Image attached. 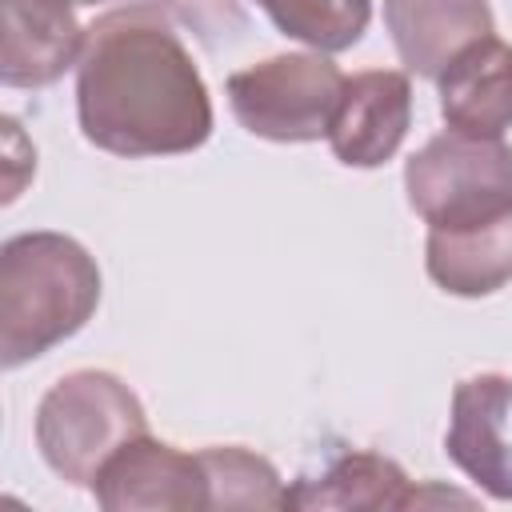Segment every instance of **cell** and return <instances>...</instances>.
Here are the masks:
<instances>
[{
  "label": "cell",
  "instance_id": "obj_1",
  "mask_svg": "<svg viewBox=\"0 0 512 512\" xmlns=\"http://www.w3.org/2000/svg\"><path fill=\"white\" fill-rule=\"evenodd\" d=\"M76 120L92 148L124 160L184 156L212 136L208 84L156 4H124L88 24Z\"/></svg>",
  "mask_w": 512,
  "mask_h": 512
},
{
  "label": "cell",
  "instance_id": "obj_2",
  "mask_svg": "<svg viewBox=\"0 0 512 512\" xmlns=\"http://www.w3.org/2000/svg\"><path fill=\"white\" fill-rule=\"evenodd\" d=\"M100 304L92 252L64 232H20L0 244V364L12 372L72 340Z\"/></svg>",
  "mask_w": 512,
  "mask_h": 512
},
{
  "label": "cell",
  "instance_id": "obj_3",
  "mask_svg": "<svg viewBox=\"0 0 512 512\" xmlns=\"http://www.w3.org/2000/svg\"><path fill=\"white\" fill-rule=\"evenodd\" d=\"M40 460L72 488H92L104 460L128 440L148 432L140 396L104 368H80L60 376L36 404Z\"/></svg>",
  "mask_w": 512,
  "mask_h": 512
},
{
  "label": "cell",
  "instance_id": "obj_4",
  "mask_svg": "<svg viewBox=\"0 0 512 512\" xmlns=\"http://www.w3.org/2000/svg\"><path fill=\"white\" fill-rule=\"evenodd\" d=\"M404 192L408 208L436 232L500 220L512 212V148L448 128L408 156Z\"/></svg>",
  "mask_w": 512,
  "mask_h": 512
},
{
  "label": "cell",
  "instance_id": "obj_5",
  "mask_svg": "<svg viewBox=\"0 0 512 512\" xmlns=\"http://www.w3.org/2000/svg\"><path fill=\"white\" fill-rule=\"evenodd\" d=\"M344 80L328 52H284L232 72L224 96L244 132L272 144H312L328 136Z\"/></svg>",
  "mask_w": 512,
  "mask_h": 512
},
{
  "label": "cell",
  "instance_id": "obj_6",
  "mask_svg": "<svg viewBox=\"0 0 512 512\" xmlns=\"http://www.w3.org/2000/svg\"><path fill=\"white\" fill-rule=\"evenodd\" d=\"M92 496L108 512H192L212 508L200 452H180L156 436H136L116 448L92 480Z\"/></svg>",
  "mask_w": 512,
  "mask_h": 512
},
{
  "label": "cell",
  "instance_id": "obj_7",
  "mask_svg": "<svg viewBox=\"0 0 512 512\" xmlns=\"http://www.w3.org/2000/svg\"><path fill=\"white\" fill-rule=\"evenodd\" d=\"M444 452L480 492L512 504V376L480 372L456 384Z\"/></svg>",
  "mask_w": 512,
  "mask_h": 512
},
{
  "label": "cell",
  "instance_id": "obj_8",
  "mask_svg": "<svg viewBox=\"0 0 512 512\" xmlns=\"http://www.w3.org/2000/svg\"><path fill=\"white\" fill-rule=\"evenodd\" d=\"M412 124V80L396 68H364L344 80L328 148L348 168H380L388 164Z\"/></svg>",
  "mask_w": 512,
  "mask_h": 512
},
{
  "label": "cell",
  "instance_id": "obj_9",
  "mask_svg": "<svg viewBox=\"0 0 512 512\" xmlns=\"http://www.w3.org/2000/svg\"><path fill=\"white\" fill-rule=\"evenodd\" d=\"M4 88H48L56 84L84 48V32L72 0H0Z\"/></svg>",
  "mask_w": 512,
  "mask_h": 512
},
{
  "label": "cell",
  "instance_id": "obj_10",
  "mask_svg": "<svg viewBox=\"0 0 512 512\" xmlns=\"http://www.w3.org/2000/svg\"><path fill=\"white\" fill-rule=\"evenodd\" d=\"M384 28L408 72L436 80L468 44L496 32L488 0H384Z\"/></svg>",
  "mask_w": 512,
  "mask_h": 512
},
{
  "label": "cell",
  "instance_id": "obj_11",
  "mask_svg": "<svg viewBox=\"0 0 512 512\" xmlns=\"http://www.w3.org/2000/svg\"><path fill=\"white\" fill-rule=\"evenodd\" d=\"M436 88L448 128L500 140L512 128V44L496 32L468 44L436 76Z\"/></svg>",
  "mask_w": 512,
  "mask_h": 512
},
{
  "label": "cell",
  "instance_id": "obj_12",
  "mask_svg": "<svg viewBox=\"0 0 512 512\" xmlns=\"http://www.w3.org/2000/svg\"><path fill=\"white\" fill-rule=\"evenodd\" d=\"M416 492L408 472L368 448H344L320 464V472H304L284 488V508H340V512H376V508H412Z\"/></svg>",
  "mask_w": 512,
  "mask_h": 512
},
{
  "label": "cell",
  "instance_id": "obj_13",
  "mask_svg": "<svg viewBox=\"0 0 512 512\" xmlns=\"http://www.w3.org/2000/svg\"><path fill=\"white\" fill-rule=\"evenodd\" d=\"M424 268L448 296H492L512 280V212L476 228L436 232L424 240Z\"/></svg>",
  "mask_w": 512,
  "mask_h": 512
},
{
  "label": "cell",
  "instance_id": "obj_14",
  "mask_svg": "<svg viewBox=\"0 0 512 512\" xmlns=\"http://www.w3.org/2000/svg\"><path fill=\"white\" fill-rule=\"evenodd\" d=\"M280 36L308 44L312 52H344L364 40L372 24V0H256Z\"/></svg>",
  "mask_w": 512,
  "mask_h": 512
},
{
  "label": "cell",
  "instance_id": "obj_15",
  "mask_svg": "<svg viewBox=\"0 0 512 512\" xmlns=\"http://www.w3.org/2000/svg\"><path fill=\"white\" fill-rule=\"evenodd\" d=\"M212 508H284V480L260 452L240 444L200 448Z\"/></svg>",
  "mask_w": 512,
  "mask_h": 512
},
{
  "label": "cell",
  "instance_id": "obj_16",
  "mask_svg": "<svg viewBox=\"0 0 512 512\" xmlns=\"http://www.w3.org/2000/svg\"><path fill=\"white\" fill-rule=\"evenodd\" d=\"M76 8H84V4H104V0H72Z\"/></svg>",
  "mask_w": 512,
  "mask_h": 512
}]
</instances>
